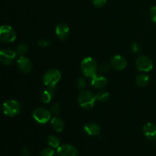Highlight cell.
Here are the masks:
<instances>
[{
  "label": "cell",
  "mask_w": 156,
  "mask_h": 156,
  "mask_svg": "<svg viewBox=\"0 0 156 156\" xmlns=\"http://www.w3.org/2000/svg\"><path fill=\"white\" fill-rule=\"evenodd\" d=\"M96 100V95L90 91H82L78 97L79 105L87 110L91 109L94 106Z\"/></svg>",
  "instance_id": "6da1fadb"
},
{
  "label": "cell",
  "mask_w": 156,
  "mask_h": 156,
  "mask_svg": "<svg viewBox=\"0 0 156 156\" xmlns=\"http://www.w3.org/2000/svg\"><path fill=\"white\" fill-rule=\"evenodd\" d=\"M61 79L60 72L56 69H52L45 73L43 77V82L46 86L54 90L56 85Z\"/></svg>",
  "instance_id": "7a4b0ae2"
},
{
  "label": "cell",
  "mask_w": 156,
  "mask_h": 156,
  "mask_svg": "<svg viewBox=\"0 0 156 156\" xmlns=\"http://www.w3.org/2000/svg\"><path fill=\"white\" fill-rule=\"evenodd\" d=\"M97 62L92 57H86L83 59L81 63V69L86 77L91 78L96 75L97 72Z\"/></svg>",
  "instance_id": "3957f363"
},
{
  "label": "cell",
  "mask_w": 156,
  "mask_h": 156,
  "mask_svg": "<svg viewBox=\"0 0 156 156\" xmlns=\"http://www.w3.org/2000/svg\"><path fill=\"white\" fill-rule=\"evenodd\" d=\"M2 111L3 113L8 117H15L21 111V106L16 100L12 99L3 104Z\"/></svg>",
  "instance_id": "277c9868"
},
{
  "label": "cell",
  "mask_w": 156,
  "mask_h": 156,
  "mask_svg": "<svg viewBox=\"0 0 156 156\" xmlns=\"http://www.w3.org/2000/svg\"><path fill=\"white\" fill-rule=\"evenodd\" d=\"M16 39V32L11 26L5 24L0 27V41L12 43Z\"/></svg>",
  "instance_id": "5b68a950"
},
{
  "label": "cell",
  "mask_w": 156,
  "mask_h": 156,
  "mask_svg": "<svg viewBox=\"0 0 156 156\" xmlns=\"http://www.w3.org/2000/svg\"><path fill=\"white\" fill-rule=\"evenodd\" d=\"M32 117L37 123L44 124L51 119V112L44 108H38L33 111Z\"/></svg>",
  "instance_id": "8992f818"
},
{
  "label": "cell",
  "mask_w": 156,
  "mask_h": 156,
  "mask_svg": "<svg viewBox=\"0 0 156 156\" xmlns=\"http://www.w3.org/2000/svg\"><path fill=\"white\" fill-rule=\"evenodd\" d=\"M137 69L141 72H149L153 68V62L152 59L146 56H140L136 60Z\"/></svg>",
  "instance_id": "52a82bcc"
},
{
  "label": "cell",
  "mask_w": 156,
  "mask_h": 156,
  "mask_svg": "<svg viewBox=\"0 0 156 156\" xmlns=\"http://www.w3.org/2000/svg\"><path fill=\"white\" fill-rule=\"evenodd\" d=\"M16 56V52L11 49L4 48L0 50V62L4 65H11L15 59Z\"/></svg>",
  "instance_id": "ba28073f"
},
{
  "label": "cell",
  "mask_w": 156,
  "mask_h": 156,
  "mask_svg": "<svg viewBox=\"0 0 156 156\" xmlns=\"http://www.w3.org/2000/svg\"><path fill=\"white\" fill-rule=\"evenodd\" d=\"M57 156H79V152L75 146L65 144L57 148Z\"/></svg>",
  "instance_id": "9c48e42d"
},
{
  "label": "cell",
  "mask_w": 156,
  "mask_h": 156,
  "mask_svg": "<svg viewBox=\"0 0 156 156\" xmlns=\"http://www.w3.org/2000/svg\"><path fill=\"white\" fill-rule=\"evenodd\" d=\"M17 65L18 69L24 73H28L32 69V62L30 59L26 56H20L19 59L17 61Z\"/></svg>",
  "instance_id": "30bf717a"
},
{
  "label": "cell",
  "mask_w": 156,
  "mask_h": 156,
  "mask_svg": "<svg viewBox=\"0 0 156 156\" xmlns=\"http://www.w3.org/2000/svg\"><path fill=\"white\" fill-rule=\"evenodd\" d=\"M111 66L116 70H123L126 67L127 62L123 56L117 55L111 59Z\"/></svg>",
  "instance_id": "8fae6325"
},
{
  "label": "cell",
  "mask_w": 156,
  "mask_h": 156,
  "mask_svg": "<svg viewBox=\"0 0 156 156\" xmlns=\"http://www.w3.org/2000/svg\"><path fill=\"white\" fill-rule=\"evenodd\" d=\"M56 34L62 41L67 39L69 35V27L66 24L60 23L56 27Z\"/></svg>",
  "instance_id": "7c38bea8"
},
{
  "label": "cell",
  "mask_w": 156,
  "mask_h": 156,
  "mask_svg": "<svg viewBox=\"0 0 156 156\" xmlns=\"http://www.w3.org/2000/svg\"><path fill=\"white\" fill-rule=\"evenodd\" d=\"M143 133L148 140H156V125L152 123H147L143 126Z\"/></svg>",
  "instance_id": "4fadbf2b"
},
{
  "label": "cell",
  "mask_w": 156,
  "mask_h": 156,
  "mask_svg": "<svg viewBox=\"0 0 156 156\" xmlns=\"http://www.w3.org/2000/svg\"><path fill=\"white\" fill-rule=\"evenodd\" d=\"M108 84V79L104 76H98L97 74L91 78V85L98 89H103Z\"/></svg>",
  "instance_id": "5bb4252c"
},
{
  "label": "cell",
  "mask_w": 156,
  "mask_h": 156,
  "mask_svg": "<svg viewBox=\"0 0 156 156\" xmlns=\"http://www.w3.org/2000/svg\"><path fill=\"white\" fill-rule=\"evenodd\" d=\"M84 131L88 135L94 136L100 134L101 129L98 124L95 123H88L84 126Z\"/></svg>",
  "instance_id": "9a60e30c"
},
{
  "label": "cell",
  "mask_w": 156,
  "mask_h": 156,
  "mask_svg": "<svg viewBox=\"0 0 156 156\" xmlns=\"http://www.w3.org/2000/svg\"><path fill=\"white\" fill-rule=\"evenodd\" d=\"M51 125L53 126V129L57 133L62 132L64 129V126H65V123H64L63 120L57 117L52 118Z\"/></svg>",
  "instance_id": "2e32d148"
},
{
  "label": "cell",
  "mask_w": 156,
  "mask_h": 156,
  "mask_svg": "<svg viewBox=\"0 0 156 156\" xmlns=\"http://www.w3.org/2000/svg\"><path fill=\"white\" fill-rule=\"evenodd\" d=\"M53 89H52V88H48V89H45L41 94V100L44 104H47L51 101V100L53 99Z\"/></svg>",
  "instance_id": "e0dca14e"
},
{
  "label": "cell",
  "mask_w": 156,
  "mask_h": 156,
  "mask_svg": "<svg viewBox=\"0 0 156 156\" xmlns=\"http://www.w3.org/2000/svg\"><path fill=\"white\" fill-rule=\"evenodd\" d=\"M137 85L140 87H145L149 84V76L146 74H140L137 76L136 80Z\"/></svg>",
  "instance_id": "ac0fdd59"
},
{
  "label": "cell",
  "mask_w": 156,
  "mask_h": 156,
  "mask_svg": "<svg viewBox=\"0 0 156 156\" xmlns=\"http://www.w3.org/2000/svg\"><path fill=\"white\" fill-rule=\"evenodd\" d=\"M15 52H16L17 55H18V56H24L28 52V46L24 44H19V45L17 46Z\"/></svg>",
  "instance_id": "d6986e66"
},
{
  "label": "cell",
  "mask_w": 156,
  "mask_h": 156,
  "mask_svg": "<svg viewBox=\"0 0 156 156\" xmlns=\"http://www.w3.org/2000/svg\"><path fill=\"white\" fill-rule=\"evenodd\" d=\"M47 143L52 148H58L60 146V140L55 136H50L47 140Z\"/></svg>",
  "instance_id": "ffe728a7"
},
{
  "label": "cell",
  "mask_w": 156,
  "mask_h": 156,
  "mask_svg": "<svg viewBox=\"0 0 156 156\" xmlns=\"http://www.w3.org/2000/svg\"><path fill=\"white\" fill-rule=\"evenodd\" d=\"M110 94L106 91H101L96 95V99L101 102H105L109 99Z\"/></svg>",
  "instance_id": "44dd1931"
},
{
  "label": "cell",
  "mask_w": 156,
  "mask_h": 156,
  "mask_svg": "<svg viewBox=\"0 0 156 156\" xmlns=\"http://www.w3.org/2000/svg\"><path fill=\"white\" fill-rule=\"evenodd\" d=\"M55 152L51 148H46L41 152V156H54Z\"/></svg>",
  "instance_id": "7402d4cb"
},
{
  "label": "cell",
  "mask_w": 156,
  "mask_h": 156,
  "mask_svg": "<svg viewBox=\"0 0 156 156\" xmlns=\"http://www.w3.org/2000/svg\"><path fill=\"white\" fill-rule=\"evenodd\" d=\"M76 85H77L78 88L82 90L84 89V88H85V86H86V80H85L84 78H79V79L77 80V83H76Z\"/></svg>",
  "instance_id": "603a6c76"
},
{
  "label": "cell",
  "mask_w": 156,
  "mask_h": 156,
  "mask_svg": "<svg viewBox=\"0 0 156 156\" xmlns=\"http://www.w3.org/2000/svg\"><path fill=\"white\" fill-rule=\"evenodd\" d=\"M50 112L53 114H56L58 115L60 112V105L58 103H55L54 105H53V106L51 107V109H50Z\"/></svg>",
  "instance_id": "cb8c5ba5"
},
{
  "label": "cell",
  "mask_w": 156,
  "mask_h": 156,
  "mask_svg": "<svg viewBox=\"0 0 156 156\" xmlns=\"http://www.w3.org/2000/svg\"><path fill=\"white\" fill-rule=\"evenodd\" d=\"M92 2L96 7H103L107 3V0H92Z\"/></svg>",
  "instance_id": "d4e9b609"
},
{
  "label": "cell",
  "mask_w": 156,
  "mask_h": 156,
  "mask_svg": "<svg viewBox=\"0 0 156 156\" xmlns=\"http://www.w3.org/2000/svg\"><path fill=\"white\" fill-rule=\"evenodd\" d=\"M150 16L152 21L156 23V5L152 6L150 9Z\"/></svg>",
  "instance_id": "484cf974"
},
{
  "label": "cell",
  "mask_w": 156,
  "mask_h": 156,
  "mask_svg": "<svg viewBox=\"0 0 156 156\" xmlns=\"http://www.w3.org/2000/svg\"><path fill=\"white\" fill-rule=\"evenodd\" d=\"M38 44L42 47H47L50 44V41L48 39H43L38 41Z\"/></svg>",
  "instance_id": "4316f807"
},
{
  "label": "cell",
  "mask_w": 156,
  "mask_h": 156,
  "mask_svg": "<svg viewBox=\"0 0 156 156\" xmlns=\"http://www.w3.org/2000/svg\"><path fill=\"white\" fill-rule=\"evenodd\" d=\"M131 50L133 53H138L140 50V46L136 43H133L131 45Z\"/></svg>",
  "instance_id": "83f0119b"
},
{
  "label": "cell",
  "mask_w": 156,
  "mask_h": 156,
  "mask_svg": "<svg viewBox=\"0 0 156 156\" xmlns=\"http://www.w3.org/2000/svg\"><path fill=\"white\" fill-rule=\"evenodd\" d=\"M30 153V149L28 147H24L21 150V154L23 156H28Z\"/></svg>",
  "instance_id": "f1b7e54d"
},
{
  "label": "cell",
  "mask_w": 156,
  "mask_h": 156,
  "mask_svg": "<svg viewBox=\"0 0 156 156\" xmlns=\"http://www.w3.org/2000/svg\"><path fill=\"white\" fill-rule=\"evenodd\" d=\"M100 70L101 72H104V73H106L108 70L110 69V66L108 65V64H102L100 66Z\"/></svg>",
  "instance_id": "f546056e"
},
{
  "label": "cell",
  "mask_w": 156,
  "mask_h": 156,
  "mask_svg": "<svg viewBox=\"0 0 156 156\" xmlns=\"http://www.w3.org/2000/svg\"><path fill=\"white\" fill-rule=\"evenodd\" d=\"M0 112H1V107H0Z\"/></svg>",
  "instance_id": "4dcf8cb0"
},
{
  "label": "cell",
  "mask_w": 156,
  "mask_h": 156,
  "mask_svg": "<svg viewBox=\"0 0 156 156\" xmlns=\"http://www.w3.org/2000/svg\"><path fill=\"white\" fill-rule=\"evenodd\" d=\"M0 156H1V155H0Z\"/></svg>",
  "instance_id": "1f68e13d"
}]
</instances>
